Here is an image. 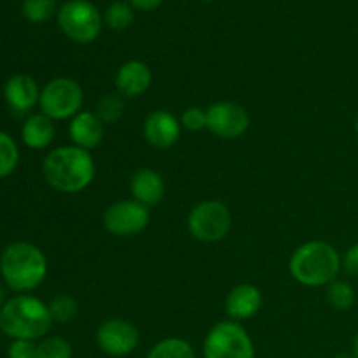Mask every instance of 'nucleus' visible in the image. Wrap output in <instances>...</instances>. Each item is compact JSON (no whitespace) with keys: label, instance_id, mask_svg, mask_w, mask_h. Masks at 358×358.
Listing matches in <instances>:
<instances>
[{"label":"nucleus","instance_id":"f257e3e1","mask_svg":"<svg viewBox=\"0 0 358 358\" xmlns=\"http://www.w3.org/2000/svg\"><path fill=\"white\" fill-rule=\"evenodd\" d=\"M42 175L55 191L77 194L93 184L96 177V163L90 150L76 145H62L44 157Z\"/></svg>","mask_w":358,"mask_h":358},{"label":"nucleus","instance_id":"f03ea898","mask_svg":"<svg viewBox=\"0 0 358 358\" xmlns=\"http://www.w3.org/2000/svg\"><path fill=\"white\" fill-rule=\"evenodd\" d=\"M341 269L343 257L338 248L322 240H311L299 245L289 261L292 278L310 289L327 287L338 280Z\"/></svg>","mask_w":358,"mask_h":358},{"label":"nucleus","instance_id":"7ed1b4c3","mask_svg":"<svg viewBox=\"0 0 358 358\" xmlns=\"http://www.w3.org/2000/svg\"><path fill=\"white\" fill-rule=\"evenodd\" d=\"M52 318L48 304L30 294H17L0 308V331L14 339L38 341L49 334Z\"/></svg>","mask_w":358,"mask_h":358},{"label":"nucleus","instance_id":"20e7f679","mask_svg":"<svg viewBox=\"0 0 358 358\" xmlns=\"http://www.w3.org/2000/svg\"><path fill=\"white\" fill-rule=\"evenodd\" d=\"M0 275L7 289L17 294L31 292L48 276V259L37 245L14 241L0 255Z\"/></svg>","mask_w":358,"mask_h":358},{"label":"nucleus","instance_id":"39448f33","mask_svg":"<svg viewBox=\"0 0 358 358\" xmlns=\"http://www.w3.org/2000/svg\"><path fill=\"white\" fill-rule=\"evenodd\" d=\"M205 358H255V346L247 329L234 320L213 325L203 341Z\"/></svg>","mask_w":358,"mask_h":358},{"label":"nucleus","instance_id":"423d86ee","mask_svg":"<svg viewBox=\"0 0 358 358\" xmlns=\"http://www.w3.org/2000/svg\"><path fill=\"white\" fill-rule=\"evenodd\" d=\"M84 91L76 79L55 77L41 90L38 107L41 112L52 121L72 119L83 110Z\"/></svg>","mask_w":358,"mask_h":358},{"label":"nucleus","instance_id":"0eeeda50","mask_svg":"<svg viewBox=\"0 0 358 358\" xmlns=\"http://www.w3.org/2000/svg\"><path fill=\"white\" fill-rule=\"evenodd\" d=\"M233 215L226 203L206 199L192 206L187 217V229L194 240L203 243H217L229 234Z\"/></svg>","mask_w":358,"mask_h":358},{"label":"nucleus","instance_id":"6e6552de","mask_svg":"<svg viewBox=\"0 0 358 358\" xmlns=\"http://www.w3.org/2000/svg\"><path fill=\"white\" fill-rule=\"evenodd\" d=\"M100 10L87 0H69L58 10V24L63 34L77 44H91L101 31Z\"/></svg>","mask_w":358,"mask_h":358},{"label":"nucleus","instance_id":"1a4fd4ad","mask_svg":"<svg viewBox=\"0 0 358 358\" xmlns=\"http://www.w3.org/2000/svg\"><path fill=\"white\" fill-rule=\"evenodd\" d=\"M150 222V208L135 201L121 199L112 203L103 212V227L117 238H131L142 233Z\"/></svg>","mask_w":358,"mask_h":358},{"label":"nucleus","instance_id":"9d476101","mask_svg":"<svg viewBox=\"0 0 358 358\" xmlns=\"http://www.w3.org/2000/svg\"><path fill=\"white\" fill-rule=\"evenodd\" d=\"M250 128V115L234 101H215L206 108V129L222 140L241 138Z\"/></svg>","mask_w":358,"mask_h":358},{"label":"nucleus","instance_id":"9b49d317","mask_svg":"<svg viewBox=\"0 0 358 358\" xmlns=\"http://www.w3.org/2000/svg\"><path fill=\"white\" fill-rule=\"evenodd\" d=\"M96 345L108 357H128L138 348L140 332L124 318H107L96 331Z\"/></svg>","mask_w":358,"mask_h":358},{"label":"nucleus","instance_id":"f8f14e48","mask_svg":"<svg viewBox=\"0 0 358 358\" xmlns=\"http://www.w3.org/2000/svg\"><path fill=\"white\" fill-rule=\"evenodd\" d=\"M180 119L163 108L150 112L143 121V138L156 149H170L180 140Z\"/></svg>","mask_w":358,"mask_h":358},{"label":"nucleus","instance_id":"ddd939ff","mask_svg":"<svg viewBox=\"0 0 358 358\" xmlns=\"http://www.w3.org/2000/svg\"><path fill=\"white\" fill-rule=\"evenodd\" d=\"M152 72L149 65L140 59H129L119 66L115 73V90L122 98H138L149 91Z\"/></svg>","mask_w":358,"mask_h":358},{"label":"nucleus","instance_id":"4468645a","mask_svg":"<svg viewBox=\"0 0 358 358\" xmlns=\"http://www.w3.org/2000/svg\"><path fill=\"white\" fill-rule=\"evenodd\" d=\"M3 98H6L10 110L27 114L35 105H38L41 87H38L37 80L34 77L16 73V76L7 79L6 86H3Z\"/></svg>","mask_w":358,"mask_h":358},{"label":"nucleus","instance_id":"2eb2a0df","mask_svg":"<svg viewBox=\"0 0 358 358\" xmlns=\"http://www.w3.org/2000/svg\"><path fill=\"white\" fill-rule=\"evenodd\" d=\"M262 294L252 283H241L236 285L226 297V315L229 320L245 322L261 311Z\"/></svg>","mask_w":358,"mask_h":358},{"label":"nucleus","instance_id":"dca6fc26","mask_svg":"<svg viewBox=\"0 0 358 358\" xmlns=\"http://www.w3.org/2000/svg\"><path fill=\"white\" fill-rule=\"evenodd\" d=\"M69 136L72 145L84 150L96 149L105 136V124L91 110H80L76 117L70 119Z\"/></svg>","mask_w":358,"mask_h":358},{"label":"nucleus","instance_id":"f3484780","mask_svg":"<svg viewBox=\"0 0 358 358\" xmlns=\"http://www.w3.org/2000/svg\"><path fill=\"white\" fill-rule=\"evenodd\" d=\"M129 192L133 199L142 205L152 206L159 205L166 194V185H164L163 177L152 168H140L131 175L129 180Z\"/></svg>","mask_w":358,"mask_h":358},{"label":"nucleus","instance_id":"a211bd4d","mask_svg":"<svg viewBox=\"0 0 358 358\" xmlns=\"http://www.w3.org/2000/svg\"><path fill=\"white\" fill-rule=\"evenodd\" d=\"M56 136L55 121L48 115L34 114L21 126V140L28 149L42 150L52 143Z\"/></svg>","mask_w":358,"mask_h":358},{"label":"nucleus","instance_id":"6ab92c4d","mask_svg":"<svg viewBox=\"0 0 358 358\" xmlns=\"http://www.w3.org/2000/svg\"><path fill=\"white\" fill-rule=\"evenodd\" d=\"M145 358H196V353L185 339L164 338L152 346Z\"/></svg>","mask_w":358,"mask_h":358},{"label":"nucleus","instance_id":"aec40b11","mask_svg":"<svg viewBox=\"0 0 358 358\" xmlns=\"http://www.w3.org/2000/svg\"><path fill=\"white\" fill-rule=\"evenodd\" d=\"M325 299H327L329 306L336 311H348L355 304V290H353L352 283L346 280H334L329 283L327 290H325Z\"/></svg>","mask_w":358,"mask_h":358},{"label":"nucleus","instance_id":"412c9836","mask_svg":"<svg viewBox=\"0 0 358 358\" xmlns=\"http://www.w3.org/2000/svg\"><path fill=\"white\" fill-rule=\"evenodd\" d=\"M94 114L103 124H115L124 115V98L119 93H108L98 100Z\"/></svg>","mask_w":358,"mask_h":358},{"label":"nucleus","instance_id":"4be33fe9","mask_svg":"<svg viewBox=\"0 0 358 358\" xmlns=\"http://www.w3.org/2000/svg\"><path fill=\"white\" fill-rule=\"evenodd\" d=\"M48 308L55 324H69L79 313V304L69 294H58L56 297H52Z\"/></svg>","mask_w":358,"mask_h":358},{"label":"nucleus","instance_id":"5701e85b","mask_svg":"<svg viewBox=\"0 0 358 358\" xmlns=\"http://www.w3.org/2000/svg\"><path fill=\"white\" fill-rule=\"evenodd\" d=\"M20 163V149L17 143L6 131H0V178L14 173Z\"/></svg>","mask_w":358,"mask_h":358},{"label":"nucleus","instance_id":"b1692460","mask_svg":"<svg viewBox=\"0 0 358 358\" xmlns=\"http://www.w3.org/2000/svg\"><path fill=\"white\" fill-rule=\"evenodd\" d=\"M133 20H135V13H133L131 3L121 2V0L112 2L110 6L107 7L103 16V21L107 23V27L115 31L126 30V28L133 23Z\"/></svg>","mask_w":358,"mask_h":358},{"label":"nucleus","instance_id":"393cba45","mask_svg":"<svg viewBox=\"0 0 358 358\" xmlns=\"http://www.w3.org/2000/svg\"><path fill=\"white\" fill-rule=\"evenodd\" d=\"M37 358H72V346L65 338L45 336L37 343Z\"/></svg>","mask_w":358,"mask_h":358},{"label":"nucleus","instance_id":"a878e982","mask_svg":"<svg viewBox=\"0 0 358 358\" xmlns=\"http://www.w3.org/2000/svg\"><path fill=\"white\" fill-rule=\"evenodd\" d=\"M55 0H23L21 13L30 23H44L55 14Z\"/></svg>","mask_w":358,"mask_h":358},{"label":"nucleus","instance_id":"bb28decb","mask_svg":"<svg viewBox=\"0 0 358 358\" xmlns=\"http://www.w3.org/2000/svg\"><path fill=\"white\" fill-rule=\"evenodd\" d=\"M182 128L187 131L198 133L206 129V108L201 107H187L180 115Z\"/></svg>","mask_w":358,"mask_h":358},{"label":"nucleus","instance_id":"cd10ccee","mask_svg":"<svg viewBox=\"0 0 358 358\" xmlns=\"http://www.w3.org/2000/svg\"><path fill=\"white\" fill-rule=\"evenodd\" d=\"M9 358H37V343L27 339H14L7 350Z\"/></svg>","mask_w":358,"mask_h":358},{"label":"nucleus","instance_id":"c85d7f7f","mask_svg":"<svg viewBox=\"0 0 358 358\" xmlns=\"http://www.w3.org/2000/svg\"><path fill=\"white\" fill-rule=\"evenodd\" d=\"M343 269L348 273L352 278H358V243L352 245L343 255Z\"/></svg>","mask_w":358,"mask_h":358},{"label":"nucleus","instance_id":"c756f323","mask_svg":"<svg viewBox=\"0 0 358 358\" xmlns=\"http://www.w3.org/2000/svg\"><path fill=\"white\" fill-rule=\"evenodd\" d=\"M161 2L163 0H129V3L140 10H154L161 6Z\"/></svg>","mask_w":358,"mask_h":358},{"label":"nucleus","instance_id":"7c9ffc66","mask_svg":"<svg viewBox=\"0 0 358 358\" xmlns=\"http://www.w3.org/2000/svg\"><path fill=\"white\" fill-rule=\"evenodd\" d=\"M3 304H6V287L0 283V308H2Z\"/></svg>","mask_w":358,"mask_h":358},{"label":"nucleus","instance_id":"2f4dec72","mask_svg":"<svg viewBox=\"0 0 358 358\" xmlns=\"http://www.w3.org/2000/svg\"><path fill=\"white\" fill-rule=\"evenodd\" d=\"M352 355L358 358V332H357L355 339H353V353H352Z\"/></svg>","mask_w":358,"mask_h":358},{"label":"nucleus","instance_id":"473e14b6","mask_svg":"<svg viewBox=\"0 0 358 358\" xmlns=\"http://www.w3.org/2000/svg\"><path fill=\"white\" fill-rule=\"evenodd\" d=\"M334 358H355L352 355V353H338Z\"/></svg>","mask_w":358,"mask_h":358},{"label":"nucleus","instance_id":"72a5a7b5","mask_svg":"<svg viewBox=\"0 0 358 358\" xmlns=\"http://www.w3.org/2000/svg\"><path fill=\"white\" fill-rule=\"evenodd\" d=\"M355 131H357V135H358V114H357V117H355Z\"/></svg>","mask_w":358,"mask_h":358},{"label":"nucleus","instance_id":"f704fd0d","mask_svg":"<svg viewBox=\"0 0 358 358\" xmlns=\"http://www.w3.org/2000/svg\"><path fill=\"white\" fill-rule=\"evenodd\" d=\"M199 2H212V0H199Z\"/></svg>","mask_w":358,"mask_h":358}]
</instances>
